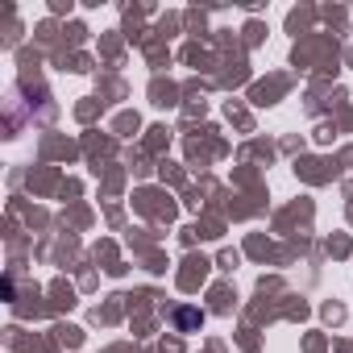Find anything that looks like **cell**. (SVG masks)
<instances>
[{
	"instance_id": "obj_1",
	"label": "cell",
	"mask_w": 353,
	"mask_h": 353,
	"mask_svg": "<svg viewBox=\"0 0 353 353\" xmlns=\"http://www.w3.org/2000/svg\"><path fill=\"white\" fill-rule=\"evenodd\" d=\"M174 324H179L183 332H188V328H200V324H204V312H196V307H179V312H174Z\"/></svg>"
}]
</instances>
